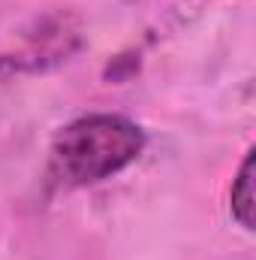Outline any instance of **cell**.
Masks as SVG:
<instances>
[{
    "label": "cell",
    "instance_id": "7a4b0ae2",
    "mask_svg": "<svg viewBox=\"0 0 256 260\" xmlns=\"http://www.w3.org/2000/svg\"><path fill=\"white\" fill-rule=\"evenodd\" d=\"M253 173H256V154L247 151L235 182H232V218L244 227V230H253V212H256V194H253Z\"/></svg>",
    "mask_w": 256,
    "mask_h": 260
},
{
    "label": "cell",
    "instance_id": "6da1fadb",
    "mask_svg": "<svg viewBox=\"0 0 256 260\" xmlns=\"http://www.w3.org/2000/svg\"><path fill=\"white\" fill-rule=\"evenodd\" d=\"M145 148L139 124L121 115H88L55 136L52 170L66 185H94L133 164Z\"/></svg>",
    "mask_w": 256,
    "mask_h": 260
}]
</instances>
